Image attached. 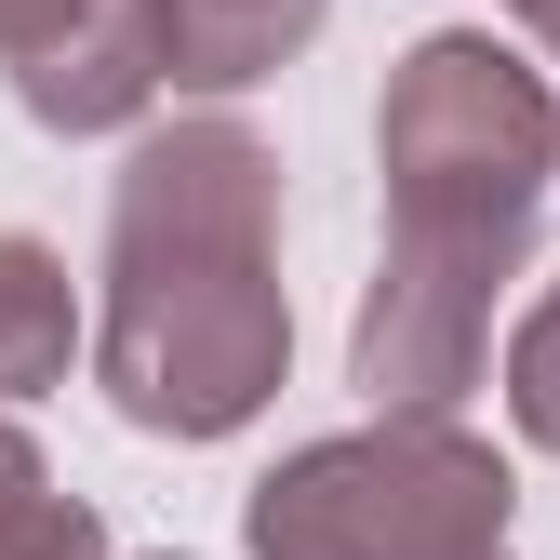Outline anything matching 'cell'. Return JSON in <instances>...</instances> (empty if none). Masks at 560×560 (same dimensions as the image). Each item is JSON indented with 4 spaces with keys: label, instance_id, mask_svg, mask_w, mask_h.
<instances>
[{
    "label": "cell",
    "instance_id": "3957f363",
    "mask_svg": "<svg viewBox=\"0 0 560 560\" xmlns=\"http://www.w3.org/2000/svg\"><path fill=\"white\" fill-rule=\"evenodd\" d=\"M508 521H521V467L454 413L334 428L241 494L254 560H508Z\"/></svg>",
    "mask_w": 560,
    "mask_h": 560
},
{
    "label": "cell",
    "instance_id": "30bf717a",
    "mask_svg": "<svg viewBox=\"0 0 560 560\" xmlns=\"http://www.w3.org/2000/svg\"><path fill=\"white\" fill-rule=\"evenodd\" d=\"M67 14H81V0H0V67H27V54L67 27Z\"/></svg>",
    "mask_w": 560,
    "mask_h": 560
},
{
    "label": "cell",
    "instance_id": "7a4b0ae2",
    "mask_svg": "<svg viewBox=\"0 0 560 560\" xmlns=\"http://www.w3.org/2000/svg\"><path fill=\"white\" fill-rule=\"evenodd\" d=\"M294 374V294H280V148L200 107L133 133L107 187L94 267V387L148 441H228Z\"/></svg>",
    "mask_w": 560,
    "mask_h": 560
},
{
    "label": "cell",
    "instance_id": "277c9868",
    "mask_svg": "<svg viewBox=\"0 0 560 560\" xmlns=\"http://www.w3.org/2000/svg\"><path fill=\"white\" fill-rule=\"evenodd\" d=\"M174 94V40H161V0H81L27 67H14V107L40 133H133Z\"/></svg>",
    "mask_w": 560,
    "mask_h": 560
},
{
    "label": "cell",
    "instance_id": "ba28073f",
    "mask_svg": "<svg viewBox=\"0 0 560 560\" xmlns=\"http://www.w3.org/2000/svg\"><path fill=\"white\" fill-rule=\"evenodd\" d=\"M0 560H107V521L81 494H27L14 521H0Z\"/></svg>",
    "mask_w": 560,
    "mask_h": 560
},
{
    "label": "cell",
    "instance_id": "6da1fadb",
    "mask_svg": "<svg viewBox=\"0 0 560 560\" xmlns=\"http://www.w3.org/2000/svg\"><path fill=\"white\" fill-rule=\"evenodd\" d=\"M374 174H387V267L347 320V387L374 413H454L494 347V294L521 280L534 214L560 187V107L508 40L428 27L387 67Z\"/></svg>",
    "mask_w": 560,
    "mask_h": 560
},
{
    "label": "cell",
    "instance_id": "8fae6325",
    "mask_svg": "<svg viewBox=\"0 0 560 560\" xmlns=\"http://www.w3.org/2000/svg\"><path fill=\"white\" fill-rule=\"evenodd\" d=\"M494 14H521V27H534V40L560 54V0H494Z\"/></svg>",
    "mask_w": 560,
    "mask_h": 560
},
{
    "label": "cell",
    "instance_id": "5b68a950",
    "mask_svg": "<svg viewBox=\"0 0 560 560\" xmlns=\"http://www.w3.org/2000/svg\"><path fill=\"white\" fill-rule=\"evenodd\" d=\"M320 27H334V0H161L174 94H254V81H280Z\"/></svg>",
    "mask_w": 560,
    "mask_h": 560
},
{
    "label": "cell",
    "instance_id": "8992f818",
    "mask_svg": "<svg viewBox=\"0 0 560 560\" xmlns=\"http://www.w3.org/2000/svg\"><path fill=\"white\" fill-rule=\"evenodd\" d=\"M81 334H94V320H81V280H67V254L27 241V228H0V400L67 387Z\"/></svg>",
    "mask_w": 560,
    "mask_h": 560
},
{
    "label": "cell",
    "instance_id": "52a82bcc",
    "mask_svg": "<svg viewBox=\"0 0 560 560\" xmlns=\"http://www.w3.org/2000/svg\"><path fill=\"white\" fill-rule=\"evenodd\" d=\"M508 413H521V441L534 454H560V280L521 307V334H508Z\"/></svg>",
    "mask_w": 560,
    "mask_h": 560
},
{
    "label": "cell",
    "instance_id": "9c48e42d",
    "mask_svg": "<svg viewBox=\"0 0 560 560\" xmlns=\"http://www.w3.org/2000/svg\"><path fill=\"white\" fill-rule=\"evenodd\" d=\"M27 494H54V467H40V441L14 428V400H0V521H14Z\"/></svg>",
    "mask_w": 560,
    "mask_h": 560
}]
</instances>
